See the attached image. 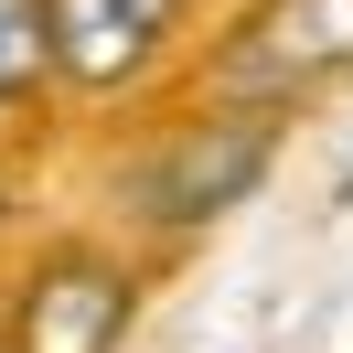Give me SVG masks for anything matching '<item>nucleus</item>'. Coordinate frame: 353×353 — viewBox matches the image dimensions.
<instances>
[{"label": "nucleus", "mask_w": 353, "mask_h": 353, "mask_svg": "<svg viewBox=\"0 0 353 353\" xmlns=\"http://www.w3.org/2000/svg\"><path fill=\"white\" fill-rule=\"evenodd\" d=\"M268 161H279V108H268V97H246V108H203L193 129H172V139L129 172V203H139L150 225H214V214H236V203L268 182Z\"/></svg>", "instance_id": "f257e3e1"}, {"label": "nucleus", "mask_w": 353, "mask_h": 353, "mask_svg": "<svg viewBox=\"0 0 353 353\" xmlns=\"http://www.w3.org/2000/svg\"><path fill=\"white\" fill-rule=\"evenodd\" d=\"M214 65L246 97H289V86H321V75H353V0H257L225 32Z\"/></svg>", "instance_id": "f03ea898"}, {"label": "nucleus", "mask_w": 353, "mask_h": 353, "mask_svg": "<svg viewBox=\"0 0 353 353\" xmlns=\"http://www.w3.org/2000/svg\"><path fill=\"white\" fill-rule=\"evenodd\" d=\"M129 268L108 257H54L32 268L22 310H11V332H0V353H118V332H129Z\"/></svg>", "instance_id": "7ed1b4c3"}, {"label": "nucleus", "mask_w": 353, "mask_h": 353, "mask_svg": "<svg viewBox=\"0 0 353 353\" xmlns=\"http://www.w3.org/2000/svg\"><path fill=\"white\" fill-rule=\"evenodd\" d=\"M182 0H54V54H65L75 86H129V75H150V54L172 43Z\"/></svg>", "instance_id": "20e7f679"}, {"label": "nucleus", "mask_w": 353, "mask_h": 353, "mask_svg": "<svg viewBox=\"0 0 353 353\" xmlns=\"http://www.w3.org/2000/svg\"><path fill=\"white\" fill-rule=\"evenodd\" d=\"M43 75H65V54H54V0H0V108L32 97Z\"/></svg>", "instance_id": "39448f33"}, {"label": "nucleus", "mask_w": 353, "mask_h": 353, "mask_svg": "<svg viewBox=\"0 0 353 353\" xmlns=\"http://www.w3.org/2000/svg\"><path fill=\"white\" fill-rule=\"evenodd\" d=\"M343 203H353V172H343Z\"/></svg>", "instance_id": "423d86ee"}]
</instances>
